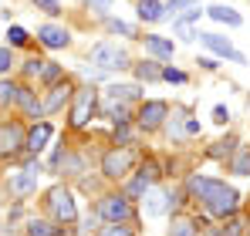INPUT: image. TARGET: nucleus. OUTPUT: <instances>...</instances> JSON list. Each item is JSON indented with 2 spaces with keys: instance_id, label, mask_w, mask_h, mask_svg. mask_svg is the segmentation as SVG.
Returning a JSON list of instances; mask_svg holds the SVG:
<instances>
[{
  "instance_id": "f257e3e1",
  "label": "nucleus",
  "mask_w": 250,
  "mask_h": 236,
  "mask_svg": "<svg viewBox=\"0 0 250 236\" xmlns=\"http://www.w3.org/2000/svg\"><path fill=\"white\" fill-rule=\"evenodd\" d=\"M186 189H189L196 199H203V206H207L213 216H220V219L233 216V213H237V206H240L237 189H230V186H227V182H220V179H203V176H193V179L186 182Z\"/></svg>"
},
{
  "instance_id": "f03ea898",
  "label": "nucleus",
  "mask_w": 250,
  "mask_h": 236,
  "mask_svg": "<svg viewBox=\"0 0 250 236\" xmlns=\"http://www.w3.org/2000/svg\"><path fill=\"white\" fill-rule=\"evenodd\" d=\"M47 209H51V216L58 223H75V216H78V206H75V199H71V193L64 186H54L47 193Z\"/></svg>"
},
{
  "instance_id": "7ed1b4c3",
  "label": "nucleus",
  "mask_w": 250,
  "mask_h": 236,
  "mask_svg": "<svg viewBox=\"0 0 250 236\" xmlns=\"http://www.w3.org/2000/svg\"><path fill=\"white\" fill-rule=\"evenodd\" d=\"M132 162H135V152L125 149V145H115V149H108L105 158H102V172H105L108 179H122V176H128Z\"/></svg>"
},
{
  "instance_id": "20e7f679",
  "label": "nucleus",
  "mask_w": 250,
  "mask_h": 236,
  "mask_svg": "<svg viewBox=\"0 0 250 236\" xmlns=\"http://www.w3.org/2000/svg\"><path fill=\"white\" fill-rule=\"evenodd\" d=\"M95 108H98V91L95 88H82V91H75V108H71V125L75 128H84L91 115H95Z\"/></svg>"
},
{
  "instance_id": "39448f33",
  "label": "nucleus",
  "mask_w": 250,
  "mask_h": 236,
  "mask_svg": "<svg viewBox=\"0 0 250 236\" xmlns=\"http://www.w3.org/2000/svg\"><path fill=\"white\" fill-rule=\"evenodd\" d=\"M91 64H98L102 71H115V68H125V51L112 40H102L91 47Z\"/></svg>"
},
{
  "instance_id": "423d86ee",
  "label": "nucleus",
  "mask_w": 250,
  "mask_h": 236,
  "mask_svg": "<svg viewBox=\"0 0 250 236\" xmlns=\"http://www.w3.org/2000/svg\"><path fill=\"white\" fill-rule=\"evenodd\" d=\"M98 216L108 219V223H125V219L132 216V206H128L125 196H105L98 202Z\"/></svg>"
},
{
  "instance_id": "0eeeda50",
  "label": "nucleus",
  "mask_w": 250,
  "mask_h": 236,
  "mask_svg": "<svg viewBox=\"0 0 250 236\" xmlns=\"http://www.w3.org/2000/svg\"><path fill=\"white\" fill-rule=\"evenodd\" d=\"M24 149V128L17 121H3L0 125V156H14Z\"/></svg>"
},
{
  "instance_id": "6e6552de",
  "label": "nucleus",
  "mask_w": 250,
  "mask_h": 236,
  "mask_svg": "<svg viewBox=\"0 0 250 236\" xmlns=\"http://www.w3.org/2000/svg\"><path fill=\"white\" fill-rule=\"evenodd\" d=\"M166 115H169L166 101H146V105L139 108V125H142L146 132H152V128L163 125V118H166Z\"/></svg>"
},
{
  "instance_id": "1a4fd4ad",
  "label": "nucleus",
  "mask_w": 250,
  "mask_h": 236,
  "mask_svg": "<svg viewBox=\"0 0 250 236\" xmlns=\"http://www.w3.org/2000/svg\"><path fill=\"white\" fill-rule=\"evenodd\" d=\"M200 38H203V44H207L209 51H216L220 58H227V61H233V64H247V58H244L240 51H233V44L223 40L220 34H200Z\"/></svg>"
},
{
  "instance_id": "9d476101",
  "label": "nucleus",
  "mask_w": 250,
  "mask_h": 236,
  "mask_svg": "<svg viewBox=\"0 0 250 236\" xmlns=\"http://www.w3.org/2000/svg\"><path fill=\"white\" fill-rule=\"evenodd\" d=\"M142 206H146V216H163L169 206H172V193H166V189H152V186H149Z\"/></svg>"
},
{
  "instance_id": "9b49d317",
  "label": "nucleus",
  "mask_w": 250,
  "mask_h": 236,
  "mask_svg": "<svg viewBox=\"0 0 250 236\" xmlns=\"http://www.w3.org/2000/svg\"><path fill=\"white\" fill-rule=\"evenodd\" d=\"M38 38H41L44 47H51V51H61V47H68V31L64 27H54V24H44L41 31H38Z\"/></svg>"
},
{
  "instance_id": "f8f14e48",
  "label": "nucleus",
  "mask_w": 250,
  "mask_h": 236,
  "mask_svg": "<svg viewBox=\"0 0 250 236\" xmlns=\"http://www.w3.org/2000/svg\"><path fill=\"white\" fill-rule=\"evenodd\" d=\"M68 98H71V84H68V81H64V84H54L51 95H47V101L41 105L44 115H47V112H61V108L68 105Z\"/></svg>"
},
{
  "instance_id": "ddd939ff",
  "label": "nucleus",
  "mask_w": 250,
  "mask_h": 236,
  "mask_svg": "<svg viewBox=\"0 0 250 236\" xmlns=\"http://www.w3.org/2000/svg\"><path fill=\"white\" fill-rule=\"evenodd\" d=\"M47 138H51V125L41 121V125H34V128L24 135V149H27V152H41L44 145H47Z\"/></svg>"
},
{
  "instance_id": "4468645a",
  "label": "nucleus",
  "mask_w": 250,
  "mask_h": 236,
  "mask_svg": "<svg viewBox=\"0 0 250 236\" xmlns=\"http://www.w3.org/2000/svg\"><path fill=\"white\" fill-rule=\"evenodd\" d=\"M34 189H38V176H31V172L10 176V193H14V196H31Z\"/></svg>"
},
{
  "instance_id": "2eb2a0df",
  "label": "nucleus",
  "mask_w": 250,
  "mask_h": 236,
  "mask_svg": "<svg viewBox=\"0 0 250 236\" xmlns=\"http://www.w3.org/2000/svg\"><path fill=\"white\" fill-rule=\"evenodd\" d=\"M146 47H149L156 58H172V51H176V47H172V40L159 38V34H149V38H146Z\"/></svg>"
},
{
  "instance_id": "dca6fc26",
  "label": "nucleus",
  "mask_w": 250,
  "mask_h": 236,
  "mask_svg": "<svg viewBox=\"0 0 250 236\" xmlns=\"http://www.w3.org/2000/svg\"><path fill=\"white\" fill-rule=\"evenodd\" d=\"M139 17H142V20H163V17H166V7H163L159 0H142V3H139Z\"/></svg>"
},
{
  "instance_id": "f3484780",
  "label": "nucleus",
  "mask_w": 250,
  "mask_h": 236,
  "mask_svg": "<svg viewBox=\"0 0 250 236\" xmlns=\"http://www.w3.org/2000/svg\"><path fill=\"white\" fill-rule=\"evenodd\" d=\"M17 101L24 105V112L31 118H41L44 115V108H41V101L34 98V91H27V88H21V95H17Z\"/></svg>"
},
{
  "instance_id": "a211bd4d",
  "label": "nucleus",
  "mask_w": 250,
  "mask_h": 236,
  "mask_svg": "<svg viewBox=\"0 0 250 236\" xmlns=\"http://www.w3.org/2000/svg\"><path fill=\"white\" fill-rule=\"evenodd\" d=\"M209 17L220 20V24H230V27H240V14L230 10V7H209Z\"/></svg>"
},
{
  "instance_id": "6ab92c4d",
  "label": "nucleus",
  "mask_w": 250,
  "mask_h": 236,
  "mask_svg": "<svg viewBox=\"0 0 250 236\" xmlns=\"http://www.w3.org/2000/svg\"><path fill=\"white\" fill-rule=\"evenodd\" d=\"M135 78H139V81H159V78H163V71H159L152 61H142V64H135Z\"/></svg>"
},
{
  "instance_id": "aec40b11",
  "label": "nucleus",
  "mask_w": 250,
  "mask_h": 236,
  "mask_svg": "<svg viewBox=\"0 0 250 236\" xmlns=\"http://www.w3.org/2000/svg\"><path fill=\"white\" fill-rule=\"evenodd\" d=\"M169 236H196V223H193V219H186V216H179V219H172Z\"/></svg>"
},
{
  "instance_id": "412c9836",
  "label": "nucleus",
  "mask_w": 250,
  "mask_h": 236,
  "mask_svg": "<svg viewBox=\"0 0 250 236\" xmlns=\"http://www.w3.org/2000/svg\"><path fill=\"white\" fill-rule=\"evenodd\" d=\"M17 95H21V88H17L14 81H0V105H7V101L14 105V101H17Z\"/></svg>"
},
{
  "instance_id": "4be33fe9",
  "label": "nucleus",
  "mask_w": 250,
  "mask_h": 236,
  "mask_svg": "<svg viewBox=\"0 0 250 236\" xmlns=\"http://www.w3.org/2000/svg\"><path fill=\"white\" fill-rule=\"evenodd\" d=\"M149 186H152V179H149L146 172H139V176L132 179V186H128V193H132V196H146V189H149Z\"/></svg>"
},
{
  "instance_id": "5701e85b",
  "label": "nucleus",
  "mask_w": 250,
  "mask_h": 236,
  "mask_svg": "<svg viewBox=\"0 0 250 236\" xmlns=\"http://www.w3.org/2000/svg\"><path fill=\"white\" fill-rule=\"evenodd\" d=\"M169 135H172V138H183V135H186V115H179V112L172 115V121H169Z\"/></svg>"
},
{
  "instance_id": "b1692460",
  "label": "nucleus",
  "mask_w": 250,
  "mask_h": 236,
  "mask_svg": "<svg viewBox=\"0 0 250 236\" xmlns=\"http://www.w3.org/2000/svg\"><path fill=\"white\" fill-rule=\"evenodd\" d=\"M233 172L237 176H250V149H244L240 156L233 158Z\"/></svg>"
},
{
  "instance_id": "393cba45",
  "label": "nucleus",
  "mask_w": 250,
  "mask_h": 236,
  "mask_svg": "<svg viewBox=\"0 0 250 236\" xmlns=\"http://www.w3.org/2000/svg\"><path fill=\"white\" fill-rule=\"evenodd\" d=\"M27 233H31V236H54V226L44 223V219H34V223L27 226Z\"/></svg>"
},
{
  "instance_id": "a878e982",
  "label": "nucleus",
  "mask_w": 250,
  "mask_h": 236,
  "mask_svg": "<svg viewBox=\"0 0 250 236\" xmlns=\"http://www.w3.org/2000/svg\"><path fill=\"white\" fill-rule=\"evenodd\" d=\"M98 236H132V230L122 226V223H108V226H102V233H98Z\"/></svg>"
},
{
  "instance_id": "bb28decb",
  "label": "nucleus",
  "mask_w": 250,
  "mask_h": 236,
  "mask_svg": "<svg viewBox=\"0 0 250 236\" xmlns=\"http://www.w3.org/2000/svg\"><path fill=\"white\" fill-rule=\"evenodd\" d=\"M233 145H237L233 138H227V142H216V149H209V156H213V158H223V156H230V152H233Z\"/></svg>"
},
{
  "instance_id": "cd10ccee",
  "label": "nucleus",
  "mask_w": 250,
  "mask_h": 236,
  "mask_svg": "<svg viewBox=\"0 0 250 236\" xmlns=\"http://www.w3.org/2000/svg\"><path fill=\"white\" fill-rule=\"evenodd\" d=\"M7 40H10L14 47H24V44H27V31H24V27H10Z\"/></svg>"
},
{
  "instance_id": "c85d7f7f",
  "label": "nucleus",
  "mask_w": 250,
  "mask_h": 236,
  "mask_svg": "<svg viewBox=\"0 0 250 236\" xmlns=\"http://www.w3.org/2000/svg\"><path fill=\"white\" fill-rule=\"evenodd\" d=\"M41 78H44V81H58V78H61V64H51V61H44Z\"/></svg>"
},
{
  "instance_id": "c756f323",
  "label": "nucleus",
  "mask_w": 250,
  "mask_h": 236,
  "mask_svg": "<svg viewBox=\"0 0 250 236\" xmlns=\"http://www.w3.org/2000/svg\"><path fill=\"white\" fill-rule=\"evenodd\" d=\"M220 236H240V219H233V216H230V219L223 223V230H220Z\"/></svg>"
},
{
  "instance_id": "7c9ffc66",
  "label": "nucleus",
  "mask_w": 250,
  "mask_h": 236,
  "mask_svg": "<svg viewBox=\"0 0 250 236\" xmlns=\"http://www.w3.org/2000/svg\"><path fill=\"white\" fill-rule=\"evenodd\" d=\"M189 7H200V0H169L166 10H189Z\"/></svg>"
},
{
  "instance_id": "2f4dec72",
  "label": "nucleus",
  "mask_w": 250,
  "mask_h": 236,
  "mask_svg": "<svg viewBox=\"0 0 250 236\" xmlns=\"http://www.w3.org/2000/svg\"><path fill=\"white\" fill-rule=\"evenodd\" d=\"M38 3V10H44V14H61V3L58 0H34Z\"/></svg>"
},
{
  "instance_id": "473e14b6",
  "label": "nucleus",
  "mask_w": 250,
  "mask_h": 236,
  "mask_svg": "<svg viewBox=\"0 0 250 236\" xmlns=\"http://www.w3.org/2000/svg\"><path fill=\"white\" fill-rule=\"evenodd\" d=\"M10 64H14V54H10V47H0V75H3V71H10Z\"/></svg>"
},
{
  "instance_id": "72a5a7b5",
  "label": "nucleus",
  "mask_w": 250,
  "mask_h": 236,
  "mask_svg": "<svg viewBox=\"0 0 250 236\" xmlns=\"http://www.w3.org/2000/svg\"><path fill=\"white\" fill-rule=\"evenodd\" d=\"M41 68H44L41 58H27V61H24V71H27V75H41Z\"/></svg>"
},
{
  "instance_id": "f704fd0d",
  "label": "nucleus",
  "mask_w": 250,
  "mask_h": 236,
  "mask_svg": "<svg viewBox=\"0 0 250 236\" xmlns=\"http://www.w3.org/2000/svg\"><path fill=\"white\" fill-rule=\"evenodd\" d=\"M108 31H112V34H125V38L132 34V27H128L125 20H108Z\"/></svg>"
},
{
  "instance_id": "c9c22d12",
  "label": "nucleus",
  "mask_w": 250,
  "mask_h": 236,
  "mask_svg": "<svg viewBox=\"0 0 250 236\" xmlns=\"http://www.w3.org/2000/svg\"><path fill=\"white\" fill-rule=\"evenodd\" d=\"M213 121H216V125H227V121H230V112H227L223 105H216V108H213Z\"/></svg>"
},
{
  "instance_id": "e433bc0d",
  "label": "nucleus",
  "mask_w": 250,
  "mask_h": 236,
  "mask_svg": "<svg viewBox=\"0 0 250 236\" xmlns=\"http://www.w3.org/2000/svg\"><path fill=\"white\" fill-rule=\"evenodd\" d=\"M163 78H166V81H176V84H183V81H186V75H183V71H176V68H166V71H163Z\"/></svg>"
},
{
  "instance_id": "4c0bfd02",
  "label": "nucleus",
  "mask_w": 250,
  "mask_h": 236,
  "mask_svg": "<svg viewBox=\"0 0 250 236\" xmlns=\"http://www.w3.org/2000/svg\"><path fill=\"white\" fill-rule=\"evenodd\" d=\"M176 34H179V38H183V40H193V38H196L189 24H176Z\"/></svg>"
},
{
  "instance_id": "58836bf2",
  "label": "nucleus",
  "mask_w": 250,
  "mask_h": 236,
  "mask_svg": "<svg viewBox=\"0 0 250 236\" xmlns=\"http://www.w3.org/2000/svg\"><path fill=\"white\" fill-rule=\"evenodd\" d=\"M88 7H91V10H98V14H105V10L112 7V0H88Z\"/></svg>"
},
{
  "instance_id": "ea45409f",
  "label": "nucleus",
  "mask_w": 250,
  "mask_h": 236,
  "mask_svg": "<svg viewBox=\"0 0 250 236\" xmlns=\"http://www.w3.org/2000/svg\"><path fill=\"white\" fill-rule=\"evenodd\" d=\"M24 172H31V176H41L44 165H41V162H27V165H24Z\"/></svg>"
},
{
  "instance_id": "a19ab883",
  "label": "nucleus",
  "mask_w": 250,
  "mask_h": 236,
  "mask_svg": "<svg viewBox=\"0 0 250 236\" xmlns=\"http://www.w3.org/2000/svg\"><path fill=\"white\" fill-rule=\"evenodd\" d=\"M200 132V121L196 118H186V135H196Z\"/></svg>"
},
{
  "instance_id": "79ce46f5",
  "label": "nucleus",
  "mask_w": 250,
  "mask_h": 236,
  "mask_svg": "<svg viewBox=\"0 0 250 236\" xmlns=\"http://www.w3.org/2000/svg\"><path fill=\"white\" fill-rule=\"evenodd\" d=\"M128 138H132V132H128V128H119V132H115V142H128Z\"/></svg>"
}]
</instances>
